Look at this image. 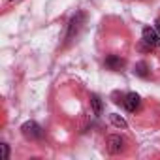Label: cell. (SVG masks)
<instances>
[{"instance_id":"obj_3","label":"cell","mask_w":160,"mask_h":160,"mask_svg":"<svg viewBox=\"0 0 160 160\" xmlns=\"http://www.w3.org/2000/svg\"><path fill=\"white\" fill-rule=\"evenodd\" d=\"M83 23H85V13H83V12H79V13H75V15L72 17V21H70V25H68V30H66V42H70L79 30H81Z\"/></svg>"},{"instance_id":"obj_1","label":"cell","mask_w":160,"mask_h":160,"mask_svg":"<svg viewBox=\"0 0 160 160\" xmlns=\"http://www.w3.org/2000/svg\"><path fill=\"white\" fill-rule=\"evenodd\" d=\"M141 40H143V43H145L149 49L160 47V34L156 32L154 27H145V28L141 30Z\"/></svg>"},{"instance_id":"obj_8","label":"cell","mask_w":160,"mask_h":160,"mask_svg":"<svg viewBox=\"0 0 160 160\" xmlns=\"http://www.w3.org/2000/svg\"><path fill=\"white\" fill-rule=\"evenodd\" d=\"M134 72H136V75H139V77H149V75H151V70H149L147 62H138L136 68H134Z\"/></svg>"},{"instance_id":"obj_6","label":"cell","mask_w":160,"mask_h":160,"mask_svg":"<svg viewBox=\"0 0 160 160\" xmlns=\"http://www.w3.org/2000/svg\"><path fill=\"white\" fill-rule=\"evenodd\" d=\"M106 66L109 70H121L124 66V60L117 55H109V57H106Z\"/></svg>"},{"instance_id":"obj_4","label":"cell","mask_w":160,"mask_h":160,"mask_svg":"<svg viewBox=\"0 0 160 160\" xmlns=\"http://www.w3.org/2000/svg\"><path fill=\"white\" fill-rule=\"evenodd\" d=\"M106 149L109 154H119L124 149V139L121 136H108L106 139Z\"/></svg>"},{"instance_id":"obj_2","label":"cell","mask_w":160,"mask_h":160,"mask_svg":"<svg viewBox=\"0 0 160 160\" xmlns=\"http://www.w3.org/2000/svg\"><path fill=\"white\" fill-rule=\"evenodd\" d=\"M21 134H23L27 139H30V141L40 139V138L43 136V132H42L40 124H38V122H34V121H27V122L21 126Z\"/></svg>"},{"instance_id":"obj_5","label":"cell","mask_w":160,"mask_h":160,"mask_svg":"<svg viewBox=\"0 0 160 160\" xmlns=\"http://www.w3.org/2000/svg\"><path fill=\"white\" fill-rule=\"evenodd\" d=\"M122 106L128 109V111H138L139 109V106H141V98H139V94H136V92H128L124 98H122Z\"/></svg>"},{"instance_id":"obj_10","label":"cell","mask_w":160,"mask_h":160,"mask_svg":"<svg viewBox=\"0 0 160 160\" xmlns=\"http://www.w3.org/2000/svg\"><path fill=\"white\" fill-rule=\"evenodd\" d=\"M0 147H2V158L8 160V158H10V147H8V143H2Z\"/></svg>"},{"instance_id":"obj_11","label":"cell","mask_w":160,"mask_h":160,"mask_svg":"<svg viewBox=\"0 0 160 160\" xmlns=\"http://www.w3.org/2000/svg\"><path fill=\"white\" fill-rule=\"evenodd\" d=\"M154 28H156V32L160 34V17H158L156 21H154Z\"/></svg>"},{"instance_id":"obj_12","label":"cell","mask_w":160,"mask_h":160,"mask_svg":"<svg viewBox=\"0 0 160 160\" xmlns=\"http://www.w3.org/2000/svg\"><path fill=\"white\" fill-rule=\"evenodd\" d=\"M10 2H13V0H10Z\"/></svg>"},{"instance_id":"obj_9","label":"cell","mask_w":160,"mask_h":160,"mask_svg":"<svg viewBox=\"0 0 160 160\" xmlns=\"http://www.w3.org/2000/svg\"><path fill=\"white\" fill-rule=\"evenodd\" d=\"M109 119H111L113 126H117V128H126V126H128V124H126V121H124L121 115H117V113H111V115H109Z\"/></svg>"},{"instance_id":"obj_7","label":"cell","mask_w":160,"mask_h":160,"mask_svg":"<svg viewBox=\"0 0 160 160\" xmlns=\"http://www.w3.org/2000/svg\"><path fill=\"white\" fill-rule=\"evenodd\" d=\"M91 108H92L94 115H102L104 106H102V100H100V96H98V94H91Z\"/></svg>"}]
</instances>
